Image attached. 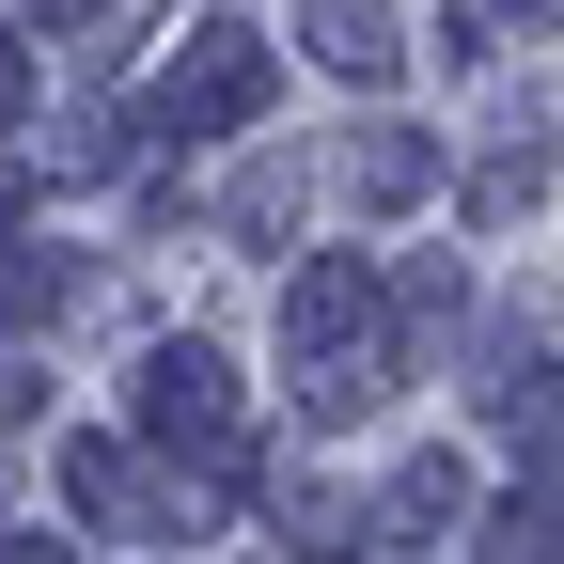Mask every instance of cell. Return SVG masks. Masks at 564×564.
<instances>
[{
	"mask_svg": "<svg viewBox=\"0 0 564 564\" xmlns=\"http://www.w3.org/2000/svg\"><path fill=\"white\" fill-rule=\"evenodd\" d=\"M158 110H173V126H251V110H267V47H251V32H188Z\"/></svg>",
	"mask_w": 564,
	"mask_h": 564,
	"instance_id": "obj_1",
	"label": "cell"
},
{
	"mask_svg": "<svg viewBox=\"0 0 564 564\" xmlns=\"http://www.w3.org/2000/svg\"><path fill=\"white\" fill-rule=\"evenodd\" d=\"M299 47L329 63V79H392V63H408V17H392V0H314Z\"/></svg>",
	"mask_w": 564,
	"mask_h": 564,
	"instance_id": "obj_2",
	"label": "cell"
},
{
	"mask_svg": "<svg viewBox=\"0 0 564 564\" xmlns=\"http://www.w3.org/2000/svg\"><path fill=\"white\" fill-rule=\"evenodd\" d=\"M141 423L158 440H220V345H158L141 361Z\"/></svg>",
	"mask_w": 564,
	"mask_h": 564,
	"instance_id": "obj_3",
	"label": "cell"
},
{
	"mask_svg": "<svg viewBox=\"0 0 564 564\" xmlns=\"http://www.w3.org/2000/svg\"><path fill=\"white\" fill-rule=\"evenodd\" d=\"M455 518H470V470H455V455H408V470L377 486V533H392V549H423V533H455Z\"/></svg>",
	"mask_w": 564,
	"mask_h": 564,
	"instance_id": "obj_4",
	"label": "cell"
},
{
	"mask_svg": "<svg viewBox=\"0 0 564 564\" xmlns=\"http://www.w3.org/2000/svg\"><path fill=\"white\" fill-rule=\"evenodd\" d=\"M423 173H440V158H423L408 126H361V141H345V188H361V204H408Z\"/></svg>",
	"mask_w": 564,
	"mask_h": 564,
	"instance_id": "obj_5",
	"label": "cell"
},
{
	"mask_svg": "<svg viewBox=\"0 0 564 564\" xmlns=\"http://www.w3.org/2000/svg\"><path fill=\"white\" fill-rule=\"evenodd\" d=\"M63 314V267L47 251H0V329H47Z\"/></svg>",
	"mask_w": 564,
	"mask_h": 564,
	"instance_id": "obj_6",
	"label": "cell"
},
{
	"mask_svg": "<svg viewBox=\"0 0 564 564\" xmlns=\"http://www.w3.org/2000/svg\"><path fill=\"white\" fill-rule=\"evenodd\" d=\"M486 17H502V32H564V0H486Z\"/></svg>",
	"mask_w": 564,
	"mask_h": 564,
	"instance_id": "obj_7",
	"label": "cell"
},
{
	"mask_svg": "<svg viewBox=\"0 0 564 564\" xmlns=\"http://www.w3.org/2000/svg\"><path fill=\"white\" fill-rule=\"evenodd\" d=\"M17 110H32V79H17V47H0V126H17Z\"/></svg>",
	"mask_w": 564,
	"mask_h": 564,
	"instance_id": "obj_8",
	"label": "cell"
},
{
	"mask_svg": "<svg viewBox=\"0 0 564 564\" xmlns=\"http://www.w3.org/2000/svg\"><path fill=\"white\" fill-rule=\"evenodd\" d=\"M0 564H63V549H32V533H17V549H0Z\"/></svg>",
	"mask_w": 564,
	"mask_h": 564,
	"instance_id": "obj_9",
	"label": "cell"
}]
</instances>
